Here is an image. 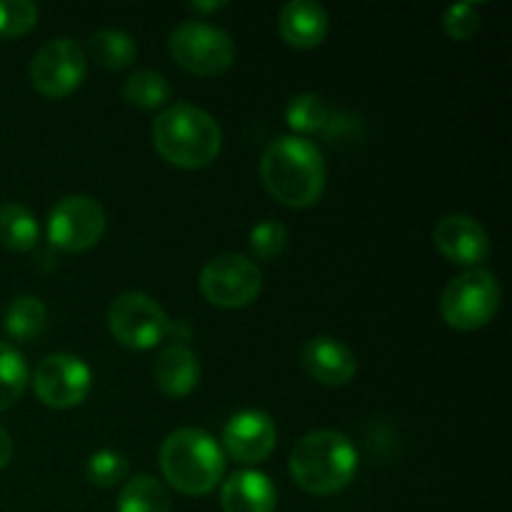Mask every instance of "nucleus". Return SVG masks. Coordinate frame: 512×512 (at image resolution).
Masks as SVG:
<instances>
[{
  "label": "nucleus",
  "instance_id": "6e6552de",
  "mask_svg": "<svg viewBox=\"0 0 512 512\" xmlns=\"http://www.w3.org/2000/svg\"><path fill=\"white\" fill-rule=\"evenodd\" d=\"M198 285L208 303L225 310H238L258 300L263 290V275L258 265L245 255L225 253L205 265Z\"/></svg>",
  "mask_w": 512,
  "mask_h": 512
},
{
  "label": "nucleus",
  "instance_id": "a878e982",
  "mask_svg": "<svg viewBox=\"0 0 512 512\" xmlns=\"http://www.w3.org/2000/svg\"><path fill=\"white\" fill-rule=\"evenodd\" d=\"M85 475L98 488H113V485H118L128 475V460L118 450H98V453L88 458Z\"/></svg>",
  "mask_w": 512,
  "mask_h": 512
},
{
  "label": "nucleus",
  "instance_id": "423d86ee",
  "mask_svg": "<svg viewBox=\"0 0 512 512\" xmlns=\"http://www.w3.org/2000/svg\"><path fill=\"white\" fill-rule=\"evenodd\" d=\"M168 48L175 63L200 78L223 75L235 63V43L223 28L203 20H183L173 28Z\"/></svg>",
  "mask_w": 512,
  "mask_h": 512
},
{
  "label": "nucleus",
  "instance_id": "0eeeda50",
  "mask_svg": "<svg viewBox=\"0 0 512 512\" xmlns=\"http://www.w3.org/2000/svg\"><path fill=\"white\" fill-rule=\"evenodd\" d=\"M108 330L123 348L150 350L170 335V318L145 293H123L110 303Z\"/></svg>",
  "mask_w": 512,
  "mask_h": 512
},
{
  "label": "nucleus",
  "instance_id": "4468645a",
  "mask_svg": "<svg viewBox=\"0 0 512 512\" xmlns=\"http://www.w3.org/2000/svg\"><path fill=\"white\" fill-rule=\"evenodd\" d=\"M433 243L443 258L468 270L478 268L490 255L488 230L470 215H443L433 230Z\"/></svg>",
  "mask_w": 512,
  "mask_h": 512
},
{
  "label": "nucleus",
  "instance_id": "c756f323",
  "mask_svg": "<svg viewBox=\"0 0 512 512\" xmlns=\"http://www.w3.org/2000/svg\"><path fill=\"white\" fill-rule=\"evenodd\" d=\"M228 3H223V0H218V3H190V8L193 10H203V13H208V10H220L225 8Z\"/></svg>",
  "mask_w": 512,
  "mask_h": 512
},
{
  "label": "nucleus",
  "instance_id": "393cba45",
  "mask_svg": "<svg viewBox=\"0 0 512 512\" xmlns=\"http://www.w3.org/2000/svg\"><path fill=\"white\" fill-rule=\"evenodd\" d=\"M248 243L255 260L270 263V260L278 258L285 250V245H288V228H285L280 220H263V223H258L250 230Z\"/></svg>",
  "mask_w": 512,
  "mask_h": 512
},
{
  "label": "nucleus",
  "instance_id": "a211bd4d",
  "mask_svg": "<svg viewBox=\"0 0 512 512\" xmlns=\"http://www.w3.org/2000/svg\"><path fill=\"white\" fill-rule=\"evenodd\" d=\"M153 378L168 398H185L198 388V355L185 345H168L153 363Z\"/></svg>",
  "mask_w": 512,
  "mask_h": 512
},
{
  "label": "nucleus",
  "instance_id": "f8f14e48",
  "mask_svg": "<svg viewBox=\"0 0 512 512\" xmlns=\"http://www.w3.org/2000/svg\"><path fill=\"white\" fill-rule=\"evenodd\" d=\"M285 123L303 135H323L330 143L353 140L363 135V123L350 113L333 108L315 93H300L285 108Z\"/></svg>",
  "mask_w": 512,
  "mask_h": 512
},
{
  "label": "nucleus",
  "instance_id": "ddd939ff",
  "mask_svg": "<svg viewBox=\"0 0 512 512\" xmlns=\"http://www.w3.org/2000/svg\"><path fill=\"white\" fill-rule=\"evenodd\" d=\"M278 443L273 418L263 410H240L225 423L223 445L233 460L243 465H258L270 458Z\"/></svg>",
  "mask_w": 512,
  "mask_h": 512
},
{
  "label": "nucleus",
  "instance_id": "4be33fe9",
  "mask_svg": "<svg viewBox=\"0 0 512 512\" xmlns=\"http://www.w3.org/2000/svg\"><path fill=\"white\" fill-rule=\"evenodd\" d=\"M88 53L93 63L100 65V68L123 70L133 65L138 48H135L133 35L123 33V30H98V33L90 35Z\"/></svg>",
  "mask_w": 512,
  "mask_h": 512
},
{
  "label": "nucleus",
  "instance_id": "2eb2a0df",
  "mask_svg": "<svg viewBox=\"0 0 512 512\" xmlns=\"http://www.w3.org/2000/svg\"><path fill=\"white\" fill-rule=\"evenodd\" d=\"M303 368L315 383L328 388H343L358 373V360L353 350L335 338H313L303 348Z\"/></svg>",
  "mask_w": 512,
  "mask_h": 512
},
{
  "label": "nucleus",
  "instance_id": "6ab92c4d",
  "mask_svg": "<svg viewBox=\"0 0 512 512\" xmlns=\"http://www.w3.org/2000/svg\"><path fill=\"white\" fill-rule=\"evenodd\" d=\"M38 218L30 208L20 203L0 205V245L15 253H28L38 245Z\"/></svg>",
  "mask_w": 512,
  "mask_h": 512
},
{
  "label": "nucleus",
  "instance_id": "cd10ccee",
  "mask_svg": "<svg viewBox=\"0 0 512 512\" xmlns=\"http://www.w3.org/2000/svg\"><path fill=\"white\" fill-rule=\"evenodd\" d=\"M443 28L445 33L450 35L453 40H473L475 33L480 28V15L478 8L473 3H458V5H450L443 15Z\"/></svg>",
  "mask_w": 512,
  "mask_h": 512
},
{
  "label": "nucleus",
  "instance_id": "f257e3e1",
  "mask_svg": "<svg viewBox=\"0 0 512 512\" xmlns=\"http://www.w3.org/2000/svg\"><path fill=\"white\" fill-rule=\"evenodd\" d=\"M260 178L278 203L303 210L323 198L328 168L313 140L285 135L265 148Z\"/></svg>",
  "mask_w": 512,
  "mask_h": 512
},
{
  "label": "nucleus",
  "instance_id": "5701e85b",
  "mask_svg": "<svg viewBox=\"0 0 512 512\" xmlns=\"http://www.w3.org/2000/svg\"><path fill=\"white\" fill-rule=\"evenodd\" d=\"M123 98L125 103L133 105L140 110H155L160 105L168 103L170 98V85L155 70H138L130 75L123 85Z\"/></svg>",
  "mask_w": 512,
  "mask_h": 512
},
{
  "label": "nucleus",
  "instance_id": "39448f33",
  "mask_svg": "<svg viewBox=\"0 0 512 512\" xmlns=\"http://www.w3.org/2000/svg\"><path fill=\"white\" fill-rule=\"evenodd\" d=\"M500 283L490 270L470 268L445 285L440 295V315L455 330H480L498 315Z\"/></svg>",
  "mask_w": 512,
  "mask_h": 512
},
{
  "label": "nucleus",
  "instance_id": "bb28decb",
  "mask_svg": "<svg viewBox=\"0 0 512 512\" xmlns=\"http://www.w3.org/2000/svg\"><path fill=\"white\" fill-rule=\"evenodd\" d=\"M38 23V5L30 0H0V38H20Z\"/></svg>",
  "mask_w": 512,
  "mask_h": 512
},
{
  "label": "nucleus",
  "instance_id": "9d476101",
  "mask_svg": "<svg viewBox=\"0 0 512 512\" xmlns=\"http://www.w3.org/2000/svg\"><path fill=\"white\" fill-rule=\"evenodd\" d=\"M88 73V55L83 45L70 38L48 40L30 60V83L40 95L60 100L73 95Z\"/></svg>",
  "mask_w": 512,
  "mask_h": 512
},
{
  "label": "nucleus",
  "instance_id": "20e7f679",
  "mask_svg": "<svg viewBox=\"0 0 512 512\" xmlns=\"http://www.w3.org/2000/svg\"><path fill=\"white\" fill-rule=\"evenodd\" d=\"M163 478L183 495H208L223 480L225 455L213 435L200 428L173 430L158 453Z\"/></svg>",
  "mask_w": 512,
  "mask_h": 512
},
{
  "label": "nucleus",
  "instance_id": "c85d7f7f",
  "mask_svg": "<svg viewBox=\"0 0 512 512\" xmlns=\"http://www.w3.org/2000/svg\"><path fill=\"white\" fill-rule=\"evenodd\" d=\"M10 460H13V440H10V435L0 428V470H3Z\"/></svg>",
  "mask_w": 512,
  "mask_h": 512
},
{
  "label": "nucleus",
  "instance_id": "f03ea898",
  "mask_svg": "<svg viewBox=\"0 0 512 512\" xmlns=\"http://www.w3.org/2000/svg\"><path fill=\"white\" fill-rule=\"evenodd\" d=\"M153 145L160 158L170 165L200 170L218 158L223 133L208 110L190 103H175L155 118Z\"/></svg>",
  "mask_w": 512,
  "mask_h": 512
},
{
  "label": "nucleus",
  "instance_id": "b1692460",
  "mask_svg": "<svg viewBox=\"0 0 512 512\" xmlns=\"http://www.w3.org/2000/svg\"><path fill=\"white\" fill-rule=\"evenodd\" d=\"M28 388V365L20 350L0 340V413L20 400Z\"/></svg>",
  "mask_w": 512,
  "mask_h": 512
},
{
  "label": "nucleus",
  "instance_id": "9b49d317",
  "mask_svg": "<svg viewBox=\"0 0 512 512\" xmlns=\"http://www.w3.org/2000/svg\"><path fill=\"white\" fill-rule=\"evenodd\" d=\"M93 388L88 365L70 353H53L40 360L33 370V390L43 405L68 410L83 403Z\"/></svg>",
  "mask_w": 512,
  "mask_h": 512
},
{
  "label": "nucleus",
  "instance_id": "aec40b11",
  "mask_svg": "<svg viewBox=\"0 0 512 512\" xmlns=\"http://www.w3.org/2000/svg\"><path fill=\"white\" fill-rule=\"evenodd\" d=\"M5 333L20 343H33L48 325V308L35 295H20L5 310Z\"/></svg>",
  "mask_w": 512,
  "mask_h": 512
},
{
  "label": "nucleus",
  "instance_id": "412c9836",
  "mask_svg": "<svg viewBox=\"0 0 512 512\" xmlns=\"http://www.w3.org/2000/svg\"><path fill=\"white\" fill-rule=\"evenodd\" d=\"M118 512H173L168 490L153 475H135L118 495Z\"/></svg>",
  "mask_w": 512,
  "mask_h": 512
},
{
  "label": "nucleus",
  "instance_id": "1a4fd4ad",
  "mask_svg": "<svg viewBox=\"0 0 512 512\" xmlns=\"http://www.w3.org/2000/svg\"><path fill=\"white\" fill-rule=\"evenodd\" d=\"M103 205L90 195H68L58 200L48 215V240L63 253H85L105 235Z\"/></svg>",
  "mask_w": 512,
  "mask_h": 512
},
{
  "label": "nucleus",
  "instance_id": "dca6fc26",
  "mask_svg": "<svg viewBox=\"0 0 512 512\" xmlns=\"http://www.w3.org/2000/svg\"><path fill=\"white\" fill-rule=\"evenodd\" d=\"M328 28V13L315 0H290V3L283 5L278 15L280 38L300 50H310L323 43Z\"/></svg>",
  "mask_w": 512,
  "mask_h": 512
},
{
  "label": "nucleus",
  "instance_id": "f3484780",
  "mask_svg": "<svg viewBox=\"0 0 512 512\" xmlns=\"http://www.w3.org/2000/svg\"><path fill=\"white\" fill-rule=\"evenodd\" d=\"M275 485L258 470H238L230 475L220 490V505L225 512H273Z\"/></svg>",
  "mask_w": 512,
  "mask_h": 512
},
{
  "label": "nucleus",
  "instance_id": "7ed1b4c3",
  "mask_svg": "<svg viewBox=\"0 0 512 512\" xmlns=\"http://www.w3.org/2000/svg\"><path fill=\"white\" fill-rule=\"evenodd\" d=\"M358 473V450L338 430H313L295 443L290 475L310 495H335Z\"/></svg>",
  "mask_w": 512,
  "mask_h": 512
}]
</instances>
